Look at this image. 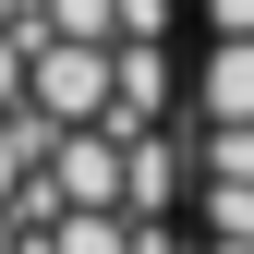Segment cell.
I'll return each instance as SVG.
<instances>
[{
  "instance_id": "cell-3",
  "label": "cell",
  "mask_w": 254,
  "mask_h": 254,
  "mask_svg": "<svg viewBox=\"0 0 254 254\" xmlns=\"http://www.w3.org/2000/svg\"><path fill=\"white\" fill-rule=\"evenodd\" d=\"M206 37H254V0H206Z\"/></svg>"
},
{
  "instance_id": "cell-4",
  "label": "cell",
  "mask_w": 254,
  "mask_h": 254,
  "mask_svg": "<svg viewBox=\"0 0 254 254\" xmlns=\"http://www.w3.org/2000/svg\"><path fill=\"white\" fill-rule=\"evenodd\" d=\"M0 24H24V37H37V12H24V0H0Z\"/></svg>"
},
{
  "instance_id": "cell-5",
  "label": "cell",
  "mask_w": 254,
  "mask_h": 254,
  "mask_svg": "<svg viewBox=\"0 0 254 254\" xmlns=\"http://www.w3.org/2000/svg\"><path fill=\"white\" fill-rule=\"evenodd\" d=\"M0 254H12V218H0Z\"/></svg>"
},
{
  "instance_id": "cell-2",
  "label": "cell",
  "mask_w": 254,
  "mask_h": 254,
  "mask_svg": "<svg viewBox=\"0 0 254 254\" xmlns=\"http://www.w3.org/2000/svg\"><path fill=\"white\" fill-rule=\"evenodd\" d=\"M24 61H37V37H24V24H0V109H24Z\"/></svg>"
},
{
  "instance_id": "cell-1",
  "label": "cell",
  "mask_w": 254,
  "mask_h": 254,
  "mask_svg": "<svg viewBox=\"0 0 254 254\" xmlns=\"http://www.w3.org/2000/svg\"><path fill=\"white\" fill-rule=\"evenodd\" d=\"M206 121H254V37H206Z\"/></svg>"
}]
</instances>
